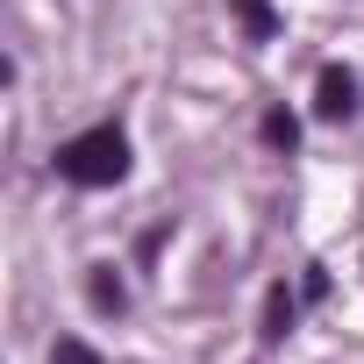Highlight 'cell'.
Listing matches in <instances>:
<instances>
[{"label":"cell","mask_w":364,"mask_h":364,"mask_svg":"<svg viewBox=\"0 0 364 364\" xmlns=\"http://www.w3.org/2000/svg\"><path fill=\"white\" fill-rule=\"evenodd\" d=\"M257 129H264V143H272V150H293V143H300V122H293L286 107H272V114H264Z\"/></svg>","instance_id":"obj_6"},{"label":"cell","mask_w":364,"mask_h":364,"mask_svg":"<svg viewBox=\"0 0 364 364\" xmlns=\"http://www.w3.org/2000/svg\"><path fill=\"white\" fill-rule=\"evenodd\" d=\"M86 300H93L100 314H122V300H129V293H122V279H114V264H93V279H86Z\"/></svg>","instance_id":"obj_4"},{"label":"cell","mask_w":364,"mask_h":364,"mask_svg":"<svg viewBox=\"0 0 364 364\" xmlns=\"http://www.w3.org/2000/svg\"><path fill=\"white\" fill-rule=\"evenodd\" d=\"M58 178H65V186H86V193H100V186H114V178H129V136H122L114 122L65 136V143H58Z\"/></svg>","instance_id":"obj_1"},{"label":"cell","mask_w":364,"mask_h":364,"mask_svg":"<svg viewBox=\"0 0 364 364\" xmlns=\"http://www.w3.org/2000/svg\"><path fill=\"white\" fill-rule=\"evenodd\" d=\"M286 328H293V293H286V286H272V293H264V328H257V336H264V343H279Z\"/></svg>","instance_id":"obj_5"},{"label":"cell","mask_w":364,"mask_h":364,"mask_svg":"<svg viewBox=\"0 0 364 364\" xmlns=\"http://www.w3.org/2000/svg\"><path fill=\"white\" fill-rule=\"evenodd\" d=\"M50 364H107L93 343H79V336H58V350H50Z\"/></svg>","instance_id":"obj_7"},{"label":"cell","mask_w":364,"mask_h":364,"mask_svg":"<svg viewBox=\"0 0 364 364\" xmlns=\"http://www.w3.org/2000/svg\"><path fill=\"white\" fill-rule=\"evenodd\" d=\"M229 8H236V22H243V36H279V8H272V0H229Z\"/></svg>","instance_id":"obj_3"},{"label":"cell","mask_w":364,"mask_h":364,"mask_svg":"<svg viewBox=\"0 0 364 364\" xmlns=\"http://www.w3.org/2000/svg\"><path fill=\"white\" fill-rule=\"evenodd\" d=\"M314 114H321V122H350V114H357V79H350L343 65L321 72V86H314Z\"/></svg>","instance_id":"obj_2"}]
</instances>
